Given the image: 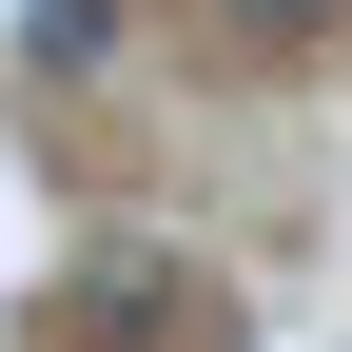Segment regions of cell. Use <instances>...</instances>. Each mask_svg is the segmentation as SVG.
<instances>
[{
    "label": "cell",
    "mask_w": 352,
    "mask_h": 352,
    "mask_svg": "<svg viewBox=\"0 0 352 352\" xmlns=\"http://www.w3.org/2000/svg\"><path fill=\"white\" fill-rule=\"evenodd\" d=\"M235 20H254V39H333V0H235Z\"/></svg>",
    "instance_id": "6da1fadb"
}]
</instances>
